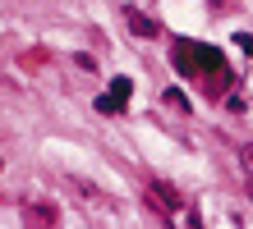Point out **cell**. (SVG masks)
<instances>
[{
	"label": "cell",
	"mask_w": 253,
	"mask_h": 229,
	"mask_svg": "<svg viewBox=\"0 0 253 229\" xmlns=\"http://www.w3.org/2000/svg\"><path fill=\"white\" fill-rule=\"evenodd\" d=\"M97 110H101V115H120V110H125V101L106 92V97H97Z\"/></svg>",
	"instance_id": "cell-3"
},
{
	"label": "cell",
	"mask_w": 253,
	"mask_h": 229,
	"mask_svg": "<svg viewBox=\"0 0 253 229\" xmlns=\"http://www.w3.org/2000/svg\"><path fill=\"white\" fill-rule=\"evenodd\" d=\"M244 170H253V142L244 147Z\"/></svg>",
	"instance_id": "cell-5"
},
{
	"label": "cell",
	"mask_w": 253,
	"mask_h": 229,
	"mask_svg": "<svg viewBox=\"0 0 253 229\" xmlns=\"http://www.w3.org/2000/svg\"><path fill=\"white\" fill-rule=\"evenodd\" d=\"M111 97L129 101V97H133V78H125V73H120V78H111Z\"/></svg>",
	"instance_id": "cell-2"
},
{
	"label": "cell",
	"mask_w": 253,
	"mask_h": 229,
	"mask_svg": "<svg viewBox=\"0 0 253 229\" xmlns=\"http://www.w3.org/2000/svg\"><path fill=\"white\" fill-rule=\"evenodd\" d=\"M235 41H240V46H244V55H253V37H249V33H240V37H235Z\"/></svg>",
	"instance_id": "cell-4"
},
{
	"label": "cell",
	"mask_w": 253,
	"mask_h": 229,
	"mask_svg": "<svg viewBox=\"0 0 253 229\" xmlns=\"http://www.w3.org/2000/svg\"><path fill=\"white\" fill-rule=\"evenodd\" d=\"M125 23H129L133 33H138V37H157V23L147 19V14H138L133 5H125Z\"/></svg>",
	"instance_id": "cell-1"
}]
</instances>
